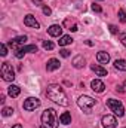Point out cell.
I'll use <instances>...</instances> for the list:
<instances>
[{
  "label": "cell",
  "instance_id": "10",
  "mask_svg": "<svg viewBox=\"0 0 126 128\" xmlns=\"http://www.w3.org/2000/svg\"><path fill=\"white\" fill-rule=\"evenodd\" d=\"M24 24H25L27 27H31V28H39V27H40L39 21H37L33 15H30V14L24 16Z\"/></svg>",
  "mask_w": 126,
  "mask_h": 128
},
{
  "label": "cell",
  "instance_id": "8",
  "mask_svg": "<svg viewBox=\"0 0 126 128\" xmlns=\"http://www.w3.org/2000/svg\"><path fill=\"white\" fill-rule=\"evenodd\" d=\"M25 42H27V36H18V37L12 39V40L9 42V46L18 51V49H21V48L24 46V43H25Z\"/></svg>",
  "mask_w": 126,
  "mask_h": 128
},
{
  "label": "cell",
  "instance_id": "17",
  "mask_svg": "<svg viewBox=\"0 0 126 128\" xmlns=\"http://www.w3.org/2000/svg\"><path fill=\"white\" fill-rule=\"evenodd\" d=\"M91 68L94 70V72L96 73V74H98V76H107V70H105L104 67L98 66V64H92V66H91Z\"/></svg>",
  "mask_w": 126,
  "mask_h": 128
},
{
  "label": "cell",
  "instance_id": "1",
  "mask_svg": "<svg viewBox=\"0 0 126 128\" xmlns=\"http://www.w3.org/2000/svg\"><path fill=\"white\" fill-rule=\"evenodd\" d=\"M46 96H48V98H49L51 101H54V103H57V104H60V106H68L67 94L64 92L63 88H61L60 85H57V84H52V85L48 86Z\"/></svg>",
  "mask_w": 126,
  "mask_h": 128
},
{
  "label": "cell",
  "instance_id": "5",
  "mask_svg": "<svg viewBox=\"0 0 126 128\" xmlns=\"http://www.w3.org/2000/svg\"><path fill=\"white\" fill-rule=\"evenodd\" d=\"M0 72H1V78L4 79V80H7V82H12L13 79H15V72H13V68H12V66L9 63H1V68H0Z\"/></svg>",
  "mask_w": 126,
  "mask_h": 128
},
{
  "label": "cell",
  "instance_id": "2",
  "mask_svg": "<svg viewBox=\"0 0 126 128\" xmlns=\"http://www.w3.org/2000/svg\"><path fill=\"white\" fill-rule=\"evenodd\" d=\"M58 116L54 109H46L42 113V125L43 128H58Z\"/></svg>",
  "mask_w": 126,
  "mask_h": 128
},
{
  "label": "cell",
  "instance_id": "21",
  "mask_svg": "<svg viewBox=\"0 0 126 128\" xmlns=\"http://www.w3.org/2000/svg\"><path fill=\"white\" fill-rule=\"evenodd\" d=\"M43 48H45L46 51H52V49H54V43H52L51 40H43Z\"/></svg>",
  "mask_w": 126,
  "mask_h": 128
},
{
  "label": "cell",
  "instance_id": "15",
  "mask_svg": "<svg viewBox=\"0 0 126 128\" xmlns=\"http://www.w3.org/2000/svg\"><path fill=\"white\" fill-rule=\"evenodd\" d=\"M19 92H21V88H19L18 85H10V86L7 88V94L12 97V98L18 97V96H19Z\"/></svg>",
  "mask_w": 126,
  "mask_h": 128
},
{
  "label": "cell",
  "instance_id": "23",
  "mask_svg": "<svg viewBox=\"0 0 126 128\" xmlns=\"http://www.w3.org/2000/svg\"><path fill=\"white\" fill-rule=\"evenodd\" d=\"M0 55H1V57H6V55H7V48H6L4 43L0 45Z\"/></svg>",
  "mask_w": 126,
  "mask_h": 128
},
{
  "label": "cell",
  "instance_id": "24",
  "mask_svg": "<svg viewBox=\"0 0 126 128\" xmlns=\"http://www.w3.org/2000/svg\"><path fill=\"white\" fill-rule=\"evenodd\" d=\"M1 113H3V116H10V115L13 113V109H12V107H4Z\"/></svg>",
  "mask_w": 126,
  "mask_h": 128
},
{
  "label": "cell",
  "instance_id": "6",
  "mask_svg": "<svg viewBox=\"0 0 126 128\" xmlns=\"http://www.w3.org/2000/svg\"><path fill=\"white\" fill-rule=\"evenodd\" d=\"M40 106V100L37 98V97H28L25 101H24V109L25 110H36L37 107Z\"/></svg>",
  "mask_w": 126,
  "mask_h": 128
},
{
  "label": "cell",
  "instance_id": "18",
  "mask_svg": "<svg viewBox=\"0 0 126 128\" xmlns=\"http://www.w3.org/2000/svg\"><path fill=\"white\" fill-rule=\"evenodd\" d=\"M71 42H73V39H71V36H61L60 37V40H58V43H60V46H67V45H71Z\"/></svg>",
  "mask_w": 126,
  "mask_h": 128
},
{
  "label": "cell",
  "instance_id": "3",
  "mask_svg": "<svg viewBox=\"0 0 126 128\" xmlns=\"http://www.w3.org/2000/svg\"><path fill=\"white\" fill-rule=\"evenodd\" d=\"M95 104H96V101L89 96H82V97H79V100H77V106H79L85 113H91V110L94 109Z\"/></svg>",
  "mask_w": 126,
  "mask_h": 128
},
{
  "label": "cell",
  "instance_id": "32",
  "mask_svg": "<svg viewBox=\"0 0 126 128\" xmlns=\"http://www.w3.org/2000/svg\"><path fill=\"white\" fill-rule=\"evenodd\" d=\"M12 128H22V125H21V124H15Z\"/></svg>",
  "mask_w": 126,
  "mask_h": 128
},
{
  "label": "cell",
  "instance_id": "13",
  "mask_svg": "<svg viewBox=\"0 0 126 128\" xmlns=\"http://www.w3.org/2000/svg\"><path fill=\"white\" fill-rule=\"evenodd\" d=\"M60 61L57 60V58H51L49 61H48V64H46V70L48 72H55V70H58L60 68Z\"/></svg>",
  "mask_w": 126,
  "mask_h": 128
},
{
  "label": "cell",
  "instance_id": "22",
  "mask_svg": "<svg viewBox=\"0 0 126 128\" xmlns=\"http://www.w3.org/2000/svg\"><path fill=\"white\" fill-rule=\"evenodd\" d=\"M119 20H120L123 24H126V10L125 9H120V10H119Z\"/></svg>",
  "mask_w": 126,
  "mask_h": 128
},
{
  "label": "cell",
  "instance_id": "26",
  "mask_svg": "<svg viewBox=\"0 0 126 128\" xmlns=\"http://www.w3.org/2000/svg\"><path fill=\"white\" fill-rule=\"evenodd\" d=\"M92 10H94V12H98V14H99V12H102V8H101L99 4L94 3V4H92Z\"/></svg>",
  "mask_w": 126,
  "mask_h": 128
},
{
  "label": "cell",
  "instance_id": "9",
  "mask_svg": "<svg viewBox=\"0 0 126 128\" xmlns=\"http://www.w3.org/2000/svg\"><path fill=\"white\" fill-rule=\"evenodd\" d=\"M27 52H37V46H36V45L22 46L21 49H18V51L15 52V57H16V58H22V57H24V54H27Z\"/></svg>",
  "mask_w": 126,
  "mask_h": 128
},
{
  "label": "cell",
  "instance_id": "33",
  "mask_svg": "<svg viewBox=\"0 0 126 128\" xmlns=\"http://www.w3.org/2000/svg\"><path fill=\"white\" fill-rule=\"evenodd\" d=\"M0 101H1V103H4V96H3V94L0 96Z\"/></svg>",
  "mask_w": 126,
  "mask_h": 128
},
{
  "label": "cell",
  "instance_id": "12",
  "mask_svg": "<svg viewBox=\"0 0 126 128\" xmlns=\"http://www.w3.org/2000/svg\"><path fill=\"white\" fill-rule=\"evenodd\" d=\"M48 33H49L52 37H61V34H63V27L58 26V24H54V26H51V27L48 28Z\"/></svg>",
  "mask_w": 126,
  "mask_h": 128
},
{
  "label": "cell",
  "instance_id": "29",
  "mask_svg": "<svg viewBox=\"0 0 126 128\" xmlns=\"http://www.w3.org/2000/svg\"><path fill=\"white\" fill-rule=\"evenodd\" d=\"M120 42H122L123 46H126V33H123V34L120 36Z\"/></svg>",
  "mask_w": 126,
  "mask_h": 128
},
{
  "label": "cell",
  "instance_id": "4",
  "mask_svg": "<svg viewBox=\"0 0 126 128\" xmlns=\"http://www.w3.org/2000/svg\"><path fill=\"white\" fill-rule=\"evenodd\" d=\"M107 106L110 107V110H111L116 116H123V115H125V107H123L122 101L114 100V98H110V100H107Z\"/></svg>",
  "mask_w": 126,
  "mask_h": 128
},
{
  "label": "cell",
  "instance_id": "27",
  "mask_svg": "<svg viewBox=\"0 0 126 128\" xmlns=\"http://www.w3.org/2000/svg\"><path fill=\"white\" fill-rule=\"evenodd\" d=\"M108 28H110L111 34H117V33H119V28H117L116 26H113V24H111V26H108Z\"/></svg>",
  "mask_w": 126,
  "mask_h": 128
},
{
  "label": "cell",
  "instance_id": "14",
  "mask_svg": "<svg viewBox=\"0 0 126 128\" xmlns=\"http://www.w3.org/2000/svg\"><path fill=\"white\" fill-rule=\"evenodd\" d=\"M85 57L83 55H76L74 58H73V66L76 67V68H82V67H85Z\"/></svg>",
  "mask_w": 126,
  "mask_h": 128
},
{
  "label": "cell",
  "instance_id": "31",
  "mask_svg": "<svg viewBox=\"0 0 126 128\" xmlns=\"http://www.w3.org/2000/svg\"><path fill=\"white\" fill-rule=\"evenodd\" d=\"M85 43H86V45H88V46H92V45H94V42H91V40H86V42H85Z\"/></svg>",
  "mask_w": 126,
  "mask_h": 128
},
{
  "label": "cell",
  "instance_id": "7",
  "mask_svg": "<svg viewBox=\"0 0 126 128\" xmlns=\"http://www.w3.org/2000/svg\"><path fill=\"white\" fill-rule=\"evenodd\" d=\"M101 124L104 128H116L117 127V119L111 115H105V116H102Z\"/></svg>",
  "mask_w": 126,
  "mask_h": 128
},
{
  "label": "cell",
  "instance_id": "25",
  "mask_svg": "<svg viewBox=\"0 0 126 128\" xmlns=\"http://www.w3.org/2000/svg\"><path fill=\"white\" fill-rule=\"evenodd\" d=\"M60 54H61V57H64V58H68L70 57V51L68 49H61Z\"/></svg>",
  "mask_w": 126,
  "mask_h": 128
},
{
  "label": "cell",
  "instance_id": "16",
  "mask_svg": "<svg viewBox=\"0 0 126 128\" xmlns=\"http://www.w3.org/2000/svg\"><path fill=\"white\" fill-rule=\"evenodd\" d=\"M96 60H98L99 63H102V64H107L108 61H110V55H108L107 52L101 51V52H98V54H96Z\"/></svg>",
  "mask_w": 126,
  "mask_h": 128
},
{
  "label": "cell",
  "instance_id": "20",
  "mask_svg": "<svg viewBox=\"0 0 126 128\" xmlns=\"http://www.w3.org/2000/svg\"><path fill=\"white\" fill-rule=\"evenodd\" d=\"M114 67H116L117 70L126 72V60H116V61H114Z\"/></svg>",
  "mask_w": 126,
  "mask_h": 128
},
{
  "label": "cell",
  "instance_id": "11",
  "mask_svg": "<svg viewBox=\"0 0 126 128\" xmlns=\"http://www.w3.org/2000/svg\"><path fill=\"white\" fill-rule=\"evenodd\" d=\"M91 88L94 90L95 92H104V90H105V85H104V82L102 80H99V79H94L92 82H91Z\"/></svg>",
  "mask_w": 126,
  "mask_h": 128
},
{
  "label": "cell",
  "instance_id": "28",
  "mask_svg": "<svg viewBox=\"0 0 126 128\" xmlns=\"http://www.w3.org/2000/svg\"><path fill=\"white\" fill-rule=\"evenodd\" d=\"M43 14H45V15H51V14H52L51 8H49V6H43Z\"/></svg>",
  "mask_w": 126,
  "mask_h": 128
},
{
  "label": "cell",
  "instance_id": "19",
  "mask_svg": "<svg viewBox=\"0 0 126 128\" xmlns=\"http://www.w3.org/2000/svg\"><path fill=\"white\" fill-rule=\"evenodd\" d=\"M60 122H61V124H64V125L71 124V115H70L68 112H64L63 115L60 116Z\"/></svg>",
  "mask_w": 126,
  "mask_h": 128
},
{
  "label": "cell",
  "instance_id": "30",
  "mask_svg": "<svg viewBox=\"0 0 126 128\" xmlns=\"http://www.w3.org/2000/svg\"><path fill=\"white\" fill-rule=\"evenodd\" d=\"M33 3H34L36 6H42V4H43V0H33Z\"/></svg>",
  "mask_w": 126,
  "mask_h": 128
}]
</instances>
